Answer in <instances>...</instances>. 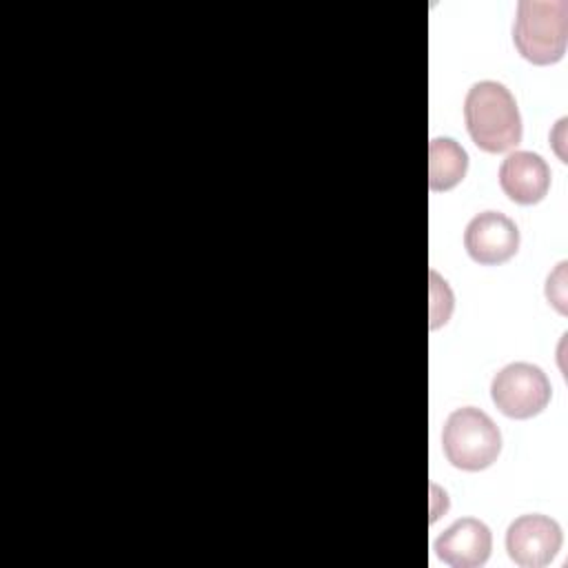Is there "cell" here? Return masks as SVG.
I'll list each match as a JSON object with an SVG mask.
<instances>
[{"label":"cell","mask_w":568,"mask_h":568,"mask_svg":"<svg viewBox=\"0 0 568 568\" xmlns=\"http://www.w3.org/2000/svg\"><path fill=\"white\" fill-rule=\"evenodd\" d=\"M464 120L473 142L488 153H504L521 140L517 102L501 82H475L464 100Z\"/></svg>","instance_id":"cell-1"},{"label":"cell","mask_w":568,"mask_h":568,"mask_svg":"<svg viewBox=\"0 0 568 568\" xmlns=\"http://www.w3.org/2000/svg\"><path fill=\"white\" fill-rule=\"evenodd\" d=\"M513 42L532 64L561 60L568 42L566 0H519L513 22Z\"/></svg>","instance_id":"cell-2"},{"label":"cell","mask_w":568,"mask_h":568,"mask_svg":"<svg viewBox=\"0 0 568 568\" xmlns=\"http://www.w3.org/2000/svg\"><path fill=\"white\" fill-rule=\"evenodd\" d=\"M442 448L455 468L484 470L501 450V433L484 410L464 406L448 415L442 430Z\"/></svg>","instance_id":"cell-3"},{"label":"cell","mask_w":568,"mask_h":568,"mask_svg":"<svg viewBox=\"0 0 568 568\" xmlns=\"http://www.w3.org/2000/svg\"><path fill=\"white\" fill-rule=\"evenodd\" d=\"M550 393L546 373L530 362L506 364L490 382L493 404L513 419H528L541 413L550 402Z\"/></svg>","instance_id":"cell-4"},{"label":"cell","mask_w":568,"mask_h":568,"mask_svg":"<svg viewBox=\"0 0 568 568\" xmlns=\"http://www.w3.org/2000/svg\"><path fill=\"white\" fill-rule=\"evenodd\" d=\"M561 526L548 515H521L506 530L508 557L521 568L548 566L561 548Z\"/></svg>","instance_id":"cell-5"},{"label":"cell","mask_w":568,"mask_h":568,"mask_svg":"<svg viewBox=\"0 0 568 568\" xmlns=\"http://www.w3.org/2000/svg\"><path fill=\"white\" fill-rule=\"evenodd\" d=\"M464 248L479 264H501L517 253L519 229L499 211L477 213L466 224Z\"/></svg>","instance_id":"cell-6"},{"label":"cell","mask_w":568,"mask_h":568,"mask_svg":"<svg viewBox=\"0 0 568 568\" xmlns=\"http://www.w3.org/2000/svg\"><path fill=\"white\" fill-rule=\"evenodd\" d=\"M435 555L453 568H477L484 566L493 550L490 528L475 519L462 517L453 521L433 544Z\"/></svg>","instance_id":"cell-7"},{"label":"cell","mask_w":568,"mask_h":568,"mask_svg":"<svg viewBox=\"0 0 568 568\" xmlns=\"http://www.w3.org/2000/svg\"><path fill=\"white\" fill-rule=\"evenodd\" d=\"M499 186L517 204H535L550 189V169L535 151H513L499 166Z\"/></svg>","instance_id":"cell-8"},{"label":"cell","mask_w":568,"mask_h":568,"mask_svg":"<svg viewBox=\"0 0 568 568\" xmlns=\"http://www.w3.org/2000/svg\"><path fill=\"white\" fill-rule=\"evenodd\" d=\"M468 171V153L453 138H433L428 144V186L430 191H448L464 180Z\"/></svg>","instance_id":"cell-9"},{"label":"cell","mask_w":568,"mask_h":568,"mask_svg":"<svg viewBox=\"0 0 568 568\" xmlns=\"http://www.w3.org/2000/svg\"><path fill=\"white\" fill-rule=\"evenodd\" d=\"M430 328H437L439 324H446L450 311H453V293L446 291L444 297H439L437 288V273L430 271Z\"/></svg>","instance_id":"cell-10"},{"label":"cell","mask_w":568,"mask_h":568,"mask_svg":"<svg viewBox=\"0 0 568 568\" xmlns=\"http://www.w3.org/2000/svg\"><path fill=\"white\" fill-rule=\"evenodd\" d=\"M546 297L559 313H566V262H559L555 273L548 275Z\"/></svg>","instance_id":"cell-11"}]
</instances>
